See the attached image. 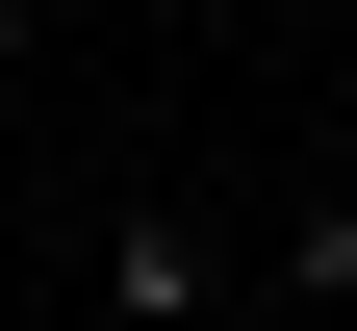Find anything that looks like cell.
Segmentation results:
<instances>
[{"label":"cell","instance_id":"obj_1","mask_svg":"<svg viewBox=\"0 0 357 331\" xmlns=\"http://www.w3.org/2000/svg\"><path fill=\"white\" fill-rule=\"evenodd\" d=\"M102 306H128V331H204V306H230V255H204L178 204H128V229H102Z\"/></svg>","mask_w":357,"mask_h":331}]
</instances>
